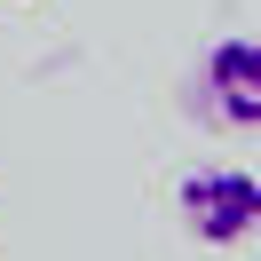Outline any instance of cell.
Here are the masks:
<instances>
[{
  "instance_id": "1",
  "label": "cell",
  "mask_w": 261,
  "mask_h": 261,
  "mask_svg": "<svg viewBox=\"0 0 261 261\" xmlns=\"http://www.w3.org/2000/svg\"><path fill=\"white\" fill-rule=\"evenodd\" d=\"M174 214H182V229L198 245L229 253V245H245L261 229V174H245V166H198L174 190Z\"/></svg>"
},
{
  "instance_id": "2",
  "label": "cell",
  "mask_w": 261,
  "mask_h": 261,
  "mask_svg": "<svg viewBox=\"0 0 261 261\" xmlns=\"http://www.w3.org/2000/svg\"><path fill=\"white\" fill-rule=\"evenodd\" d=\"M198 111L214 127H261V40L229 32L198 56Z\"/></svg>"
}]
</instances>
